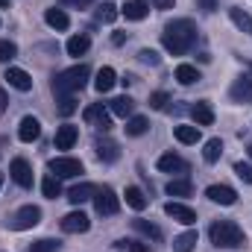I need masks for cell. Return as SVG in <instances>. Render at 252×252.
I'll list each match as a JSON object with an SVG mask.
<instances>
[{"label": "cell", "instance_id": "6da1fadb", "mask_svg": "<svg viewBox=\"0 0 252 252\" xmlns=\"http://www.w3.org/2000/svg\"><path fill=\"white\" fill-rule=\"evenodd\" d=\"M161 44H164V50L173 53V56L190 53L193 44H196V24H193L190 18H176V21H170V24L164 27V32H161Z\"/></svg>", "mask_w": 252, "mask_h": 252}, {"label": "cell", "instance_id": "7a4b0ae2", "mask_svg": "<svg viewBox=\"0 0 252 252\" xmlns=\"http://www.w3.org/2000/svg\"><path fill=\"white\" fill-rule=\"evenodd\" d=\"M88 76H91V67L88 64H73L62 73L53 76V94L56 97H64V94H76L88 85Z\"/></svg>", "mask_w": 252, "mask_h": 252}, {"label": "cell", "instance_id": "3957f363", "mask_svg": "<svg viewBox=\"0 0 252 252\" xmlns=\"http://www.w3.org/2000/svg\"><path fill=\"white\" fill-rule=\"evenodd\" d=\"M208 238H211L214 247H223V250H238V247L247 244L244 229L238 223H232V220H214L211 229H208Z\"/></svg>", "mask_w": 252, "mask_h": 252}, {"label": "cell", "instance_id": "277c9868", "mask_svg": "<svg viewBox=\"0 0 252 252\" xmlns=\"http://www.w3.org/2000/svg\"><path fill=\"white\" fill-rule=\"evenodd\" d=\"M94 211L100 214V217H112V214H118L121 211V199H118V193L112 188H97L94 193Z\"/></svg>", "mask_w": 252, "mask_h": 252}, {"label": "cell", "instance_id": "5b68a950", "mask_svg": "<svg viewBox=\"0 0 252 252\" xmlns=\"http://www.w3.org/2000/svg\"><path fill=\"white\" fill-rule=\"evenodd\" d=\"M82 170H85V167H82L79 158H70V156H56V158H50V173L59 176V179H73V176H79Z\"/></svg>", "mask_w": 252, "mask_h": 252}, {"label": "cell", "instance_id": "8992f818", "mask_svg": "<svg viewBox=\"0 0 252 252\" xmlns=\"http://www.w3.org/2000/svg\"><path fill=\"white\" fill-rule=\"evenodd\" d=\"M38 223H41V208H38V205H24V208H18V214L12 217V229H15V232H27V229L38 226Z\"/></svg>", "mask_w": 252, "mask_h": 252}, {"label": "cell", "instance_id": "52a82bcc", "mask_svg": "<svg viewBox=\"0 0 252 252\" xmlns=\"http://www.w3.org/2000/svg\"><path fill=\"white\" fill-rule=\"evenodd\" d=\"M82 118H85V124L97 126V129H103V132L112 129V112H109L103 103H91V106L82 112Z\"/></svg>", "mask_w": 252, "mask_h": 252}, {"label": "cell", "instance_id": "ba28073f", "mask_svg": "<svg viewBox=\"0 0 252 252\" xmlns=\"http://www.w3.org/2000/svg\"><path fill=\"white\" fill-rule=\"evenodd\" d=\"M9 176L15 179V185H21V188H32V167H30L27 158H12V164H9Z\"/></svg>", "mask_w": 252, "mask_h": 252}, {"label": "cell", "instance_id": "9c48e42d", "mask_svg": "<svg viewBox=\"0 0 252 252\" xmlns=\"http://www.w3.org/2000/svg\"><path fill=\"white\" fill-rule=\"evenodd\" d=\"M88 229H91V220L82 211H70V214L62 217V232H67V235H82Z\"/></svg>", "mask_w": 252, "mask_h": 252}, {"label": "cell", "instance_id": "30bf717a", "mask_svg": "<svg viewBox=\"0 0 252 252\" xmlns=\"http://www.w3.org/2000/svg\"><path fill=\"white\" fill-rule=\"evenodd\" d=\"M164 214L173 217V220L182 223V226H193V223H196V211H193L190 205H185V202H167V205H164Z\"/></svg>", "mask_w": 252, "mask_h": 252}, {"label": "cell", "instance_id": "8fae6325", "mask_svg": "<svg viewBox=\"0 0 252 252\" xmlns=\"http://www.w3.org/2000/svg\"><path fill=\"white\" fill-rule=\"evenodd\" d=\"M229 97H232L235 103H252V73H244V76H238V79L232 82Z\"/></svg>", "mask_w": 252, "mask_h": 252}, {"label": "cell", "instance_id": "7c38bea8", "mask_svg": "<svg viewBox=\"0 0 252 252\" xmlns=\"http://www.w3.org/2000/svg\"><path fill=\"white\" fill-rule=\"evenodd\" d=\"M205 196L211 202H217V205H235L238 202V193H235V188H229V185H208Z\"/></svg>", "mask_w": 252, "mask_h": 252}, {"label": "cell", "instance_id": "4fadbf2b", "mask_svg": "<svg viewBox=\"0 0 252 252\" xmlns=\"http://www.w3.org/2000/svg\"><path fill=\"white\" fill-rule=\"evenodd\" d=\"M15 91H30L32 88V76L24 70V67H6V76H3Z\"/></svg>", "mask_w": 252, "mask_h": 252}, {"label": "cell", "instance_id": "5bb4252c", "mask_svg": "<svg viewBox=\"0 0 252 252\" xmlns=\"http://www.w3.org/2000/svg\"><path fill=\"white\" fill-rule=\"evenodd\" d=\"M158 170L161 173H188V161L182 156H176V153H164L158 158Z\"/></svg>", "mask_w": 252, "mask_h": 252}, {"label": "cell", "instance_id": "9a60e30c", "mask_svg": "<svg viewBox=\"0 0 252 252\" xmlns=\"http://www.w3.org/2000/svg\"><path fill=\"white\" fill-rule=\"evenodd\" d=\"M38 135H41V124H38L32 115L21 118V126H18V138H21L24 144H32V141H38Z\"/></svg>", "mask_w": 252, "mask_h": 252}, {"label": "cell", "instance_id": "2e32d148", "mask_svg": "<svg viewBox=\"0 0 252 252\" xmlns=\"http://www.w3.org/2000/svg\"><path fill=\"white\" fill-rule=\"evenodd\" d=\"M190 118H193L196 126H211L214 124V109H211V103H205V100L193 103V106H190Z\"/></svg>", "mask_w": 252, "mask_h": 252}, {"label": "cell", "instance_id": "e0dca14e", "mask_svg": "<svg viewBox=\"0 0 252 252\" xmlns=\"http://www.w3.org/2000/svg\"><path fill=\"white\" fill-rule=\"evenodd\" d=\"M94 193H97V185H91V182H79V185H73V188L67 190V199H70L73 205H82V202L94 199Z\"/></svg>", "mask_w": 252, "mask_h": 252}, {"label": "cell", "instance_id": "ac0fdd59", "mask_svg": "<svg viewBox=\"0 0 252 252\" xmlns=\"http://www.w3.org/2000/svg\"><path fill=\"white\" fill-rule=\"evenodd\" d=\"M79 141V129L70 124H64L56 129V150H70L73 144Z\"/></svg>", "mask_w": 252, "mask_h": 252}, {"label": "cell", "instance_id": "d6986e66", "mask_svg": "<svg viewBox=\"0 0 252 252\" xmlns=\"http://www.w3.org/2000/svg\"><path fill=\"white\" fill-rule=\"evenodd\" d=\"M121 12L126 15V21H144L150 15V3L147 0H126Z\"/></svg>", "mask_w": 252, "mask_h": 252}, {"label": "cell", "instance_id": "ffe728a7", "mask_svg": "<svg viewBox=\"0 0 252 252\" xmlns=\"http://www.w3.org/2000/svg\"><path fill=\"white\" fill-rule=\"evenodd\" d=\"M115 82H118V73H115V67H100L97 70V79H94V88L100 91V94H109L112 88H115Z\"/></svg>", "mask_w": 252, "mask_h": 252}, {"label": "cell", "instance_id": "44dd1931", "mask_svg": "<svg viewBox=\"0 0 252 252\" xmlns=\"http://www.w3.org/2000/svg\"><path fill=\"white\" fill-rule=\"evenodd\" d=\"M97 158H100V161H118V158H121L118 144H115L112 138H100V141H97Z\"/></svg>", "mask_w": 252, "mask_h": 252}, {"label": "cell", "instance_id": "7402d4cb", "mask_svg": "<svg viewBox=\"0 0 252 252\" xmlns=\"http://www.w3.org/2000/svg\"><path fill=\"white\" fill-rule=\"evenodd\" d=\"M109 112H112V115H118V118H132V112H135V100H132V97H115V100H112V103H109Z\"/></svg>", "mask_w": 252, "mask_h": 252}, {"label": "cell", "instance_id": "603a6c76", "mask_svg": "<svg viewBox=\"0 0 252 252\" xmlns=\"http://www.w3.org/2000/svg\"><path fill=\"white\" fill-rule=\"evenodd\" d=\"M44 21H47V27H53V30H67L70 27V18L64 15V9H56V6H50L47 12H44Z\"/></svg>", "mask_w": 252, "mask_h": 252}, {"label": "cell", "instance_id": "cb8c5ba5", "mask_svg": "<svg viewBox=\"0 0 252 252\" xmlns=\"http://www.w3.org/2000/svg\"><path fill=\"white\" fill-rule=\"evenodd\" d=\"M173 135H176V141H179V144H196V141L202 138V132H199V126H196V124H193V126H188V124L176 126V129H173Z\"/></svg>", "mask_w": 252, "mask_h": 252}, {"label": "cell", "instance_id": "d4e9b609", "mask_svg": "<svg viewBox=\"0 0 252 252\" xmlns=\"http://www.w3.org/2000/svg\"><path fill=\"white\" fill-rule=\"evenodd\" d=\"M88 47H91V38L88 35H70L67 38V56H85L88 53Z\"/></svg>", "mask_w": 252, "mask_h": 252}, {"label": "cell", "instance_id": "484cf974", "mask_svg": "<svg viewBox=\"0 0 252 252\" xmlns=\"http://www.w3.org/2000/svg\"><path fill=\"white\" fill-rule=\"evenodd\" d=\"M124 196H126V205H129V208H135V211H144V208L150 205L147 193H144L141 188H135V185H132V188H126Z\"/></svg>", "mask_w": 252, "mask_h": 252}, {"label": "cell", "instance_id": "4316f807", "mask_svg": "<svg viewBox=\"0 0 252 252\" xmlns=\"http://www.w3.org/2000/svg\"><path fill=\"white\" fill-rule=\"evenodd\" d=\"M229 18H232V24H235L241 32H252V15L244 12L241 6H232V9H229Z\"/></svg>", "mask_w": 252, "mask_h": 252}, {"label": "cell", "instance_id": "83f0119b", "mask_svg": "<svg viewBox=\"0 0 252 252\" xmlns=\"http://www.w3.org/2000/svg\"><path fill=\"white\" fill-rule=\"evenodd\" d=\"M115 252H150V244L135 241V238H121L115 241Z\"/></svg>", "mask_w": 252, "mask_h": 252}, {"label": "cell", "instance_id": "f1b7e54d", "mask_svg": "<svg viewBox=\"0 0 252 252\" xmlns=\"http://www.w3.org/2000/svg\"><path fill=\"white\" fill-rule=\"evenodd\" d=\"M220 156H223V141H220V138H211V141H205L202 158H205L208 164H214V161H220Z\"/></svg>", "mask_w": 252, "mask_h": 252}, {"label": "cell", "instance_id": "f546056e", "mask_svg": "<svg viewBox=\"0 0 252 252\" xmlns=\"http://www.w3.org/2000/svg\"><path fill=\"white\" fill-rule=\"evenodd\" d=\"M150 129V121L144 118V115H132L129 121H126V135H132V138H138V135H144Z\"/></svg>", "mask_w": 252, "mask_h": 252}, {"label": "cell", "instance_id": "4dcf8cb0", "mask_svg": "<svg viewBox=\"0 0 252 252\" xmlns=\"http://www.w3.org/2000/svg\"><path fill=\"white\" fill-rule=\"evenodd\" d=\"M118 15H121V12H118V6H115L112 0H106V3L97 6V21H100V24H115Z\"/></svg>", "mask_w": 252, "mask_h": 252}, {"label": "cell", "instance_id": "1f68e13d", "mask_svg": "<svg viewBox=\"0 0 252 252\" xmlns=\"http://www.w3.org/2000/svg\"><path fill=\"white\" fill-rule=\"evenodd\" d=\"M196 232H182L179 238H173V250L176 252H193V247H196Z\"/></svg>", "mask_w": 252, "mask_h": 252}, {"label": "cell", "instance_id": "d6a6232c", "mask_svg": "<svg viewBox=\"0 0 252 252\" xmlns=\"http://www.w3.org/2000/svg\"><path fill=\"white\" fill-rule=\"evenodd\" d=\"M167 193L170 196H190L193 185H190V179H170L167 182Z\"/></svg>", "mask_w": 252, "mask_h": 252}, {"label": "cell", "instance_id": "836d02e7", "mask_svg": "<svg viewBox=\"0 0 252 252\" xmlns=\"http://www.w3.org/2000/svg\"><path fill=\"white\" fill-rule=\"evenodd\" d=\"M59 250H62V241H56V238H38V241L30 244V252H59Z\"/></svg>", "mask_w": 252, "mask_h": 252}, {"label": "cell", "instance_id": "e575fe53", "mask_svg": "<svg viewBox=\"0 0 252 252\" xmlns=\"http://www.w3.org/2000/svg\"><path fill=\"white\" fill-rule=\"evenodd\" d=\"M41 193L47 196V199H56V196H62V182H59V176H47L44 182H41Z\"/></svg>", "mask_w": 252, "mask_h": 252}, {"label": "cell", "instance_id": "d590c367", "mask_svg": "<svg viewBox=\"0 0 252 252\" xmlns=\"http://www.w3.org/2000/svg\"><path fill=\"white\" fill-rule=\"evenodd\" d=\"M176 79H179L182 85H193V82L199 79V70H196L193 64H179V67H176Z\"/></svg>", "mask_w": 252, "mask_h": 252}, {"label": "cell", "instance_id": "8d00e7d4", "mask_svg": "<svg viewBox=\"0 0 252 252\" xmlns=\"http://www.w3.org/2000/svg\"><path fill=\"white\" fill-rule=\"evenodd\" d=\"M132 226H135L141 235H147V238H153V241H161V229H158V226H153V223H147V220H132Z\"/></svg>", "mask_w": 252, "mask_h": 252}, {"label": "cell", "instance_id": "74e56055", "mask_svg": "<svg viewBox=\"0 0 252 252\" xmlns=\"http://www.w3.org/2000/svg\"><path fill=\"white\" fill-rule=\"evenodd\" d=\"M15 56H18V44L3 38V41H0V62H12Z\"/></svg>", "mask_w": 252, "mask_h": 252}, {"label": "cell", "instance_id": "f35d334b", "mask_svg": "<svg viewBox=\"0 0 252 252\" xmlns=\"http://www.w3.org/2000/svg\"><path fill=\"white\" fill-rule=\"evenodd\" d=\"M59 112H62V115H73V112H76V100H73V94L59 97Z\"/></svg>", "mask_w": 252, "mask_h": 252}, {"label": "cell", "instance_id": "ab89813d", "mask_svg": "<svg viewBox=\"0 0 252 252\" xmlns=\"http://www.w3.org/2000/svg\"><path fill=\"white\" fill-rule=\"evenodd\" d=\"M235 173H238V179H241V182L252 185V164H244V161H238V164H235Z\"/></svg>", "mask_w": 252, "mask_h": 252}, {"label": "cell", "instance_id": "60d3db41", "mask_svg": "<svg viewBox=\"0 0 252 252\" xmlns=\"http://www.w3.org/2000/svg\"><path fill=\"white\" fill-rule=\"evenodd\" d=\"M167 100H170V97H167V94H164V91H156V94H153V97H150V106H153V109H158V112H161V109H164V106H167Z\"/></svg>", "mask_w": 252, "mask_h": 252}, {"label": "cell", "instance_id": "b9f144b4", "mask_svg": "<svg viewBox=\"0 0 252 252\" xmlns=\"http://www.w3.org/2000/svg\"><path fill=\"white\" fill-rule=\"evenodd\" d=\"M138 59H141L144 64H158V62H161L156 50H141V53H138Z\"/></svg>", "mask_w": 252, "mask_h": 252}, {"label": "cell", "instance_id": "7bdbcfd3", "mask_svg": "<svg viewBox=\"0 0 252 252\" xmlns=\"http://www.w3.org/2000/svg\"><path fill=\"white\" fill-rule=\"evenodd\" d=\"M64 6H73V9H88L94 0H62Z\"/></svg>", "mask_w": 252, "mask_h": 252}, {"label": "cell", "instance_id": "ee69618b", "mask_svg": "<svg viewBox=\"0 0 252 252\" xmlns=\"http://www.w3.org/2000/svg\"><path fill=\"white\" fill-rule=\"evenodd\" d=\"M196 3H199L202 12H214V9H217V0H196Z\"/></svg>", "mask_w": 252, "mask_h": 252}, {"label": "cell", "instance_id": "f6af8a7d", "mask_svg": "<svg viewBox=\"0 0 252 252\" xmlns=\"http://www.w3.org/2000/svg\"><path fill=\"white\" fill-rule=\"evenodd\" d=\"M153 9H173V0H150Z\"/></svg>", "mask_w": 252, "mask_h": 252}, {"label": "cell", "instance_id": "bcb514c9", "mask_svg": "<svg viewBox=\"0 0 252 252\" xmlns=\"http://www.w3.org/2000/svg\"><path fill=\"white\" fill-rule=\"evenodd\" d=\"M6 106H9V100H6V91H0V115L6 112Z\"/></svg>", "mask_w": 252, "mask_h": 252}, {"label": "cell", "instance_id": "7dc6e473", "mask_svg": "<svg viewBox=\"0 0 252 252\" xmlns=\"http://www.w3.org/2000/svg\"><path fill=\"white\" fill-rule=\"evenodd\" d=\"M112 41H115V44H124L126 35H124V32H115V38H112Z\"/></svg>", "mask_w": 252, "mask_h": 252}, {"label": "cell", "instance_id": "c3c4849f", "mask_svg": "<svg viewBox=\"0 0 252 252\" xmlns=\"http://www.w3.org/2000/svg\"><path fill=\"white\" fill-rule=\"evenodd\" d=\"M0 9H9V0H0Z\"/></svg>", "mask_w": 252, "mask_h": 252}, {"label": "cell", "instance_id": "681fc988", "mask_svg": "<svg viewBox=\"0 0 252 252\" xmlns=\"http://www.w3.org/2000/svg\"><path fill=\"white\" fill-rule=\"evenodd\" d=\"M0 185H3V170H0Z\"/></svg>", "mask_w": 252, "mask_h": 252}, {"label": "cell", "instance_id": "f907efd6", "mask_svg": "<svg viewBox=\"0 0 252 252\" xmlns=\"http://www.w3.org/2000/svg\"><path fill=\"white\" fill-rule=\"evenodd\" d=\"M250 158H252V147H250Z\"/></svg>", "mask_w": 252, "mask_h": 252}]
</instances>
